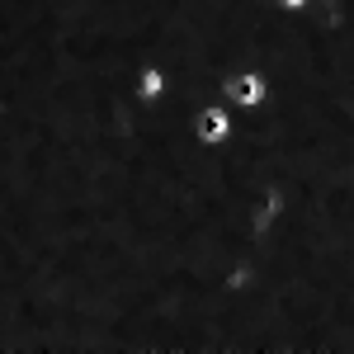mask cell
Instances as JSON below:
<instances>
[{
  "mask_svg": "<svg viewBox=\"0 0 354 354\" xmlns=\"http://www.w3.org/2000/svg\"><path fill=\"white\" fill-rule=\"evenodd\" d=\"M283 5H302V0H283Z\"/></svg>",
  "mask_w": 354,
  "mask_h": 354,
  "instance_id": "cell-4",
  "label": "cell"
},
{
  "mask_svg": "<svg viewBox=\"0 0 354 354\" xmlns=\"http://www.w3.org/2000/svg\"><path fill=\"white\" fill-rule=\"evenodd\" d=\"M156 90H161V76H156V71H147V76H142V95H156Z\"/></svg>",
  "mask_w": 354,
  "mask_h": 354,
  "instance_id": "cell-3",
  "label": "cell"
},
{
  "mask_svg": "<svg viewBox=\"0 0 354 354\" xmlns=\"http://www.w3.org/2000/svg\"><path fill=\"white\" fill-rule=\"evenodd\" d=\"M198 137H208V142H218V137H227V118H222L218 109H208L203 118H198Z\"/></svg>",
  "mask_w": 354,
  "mask_h": 354,
  "instance_id": "cell-2",
  "label": "cell"
},
{
  "mask_svg": "<svg viewBox=\"0 0 354 354\" xmlns=\"http://www.w3.org/2000/svg\"><path fill=\"white\" fill-rule=\"evenodd\" d=\"M227 95L241 100V104H260V100H265V81H260V76H236V81L227 85Z\"/></svg>",
  "mask_w": 354,
  "mask_h": 354,
  "instance_id": "cell-1",
  "label": "cell"
}]
</instances>
